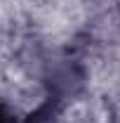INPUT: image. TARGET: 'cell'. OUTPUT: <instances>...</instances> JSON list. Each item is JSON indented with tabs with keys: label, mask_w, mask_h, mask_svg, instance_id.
<instances>
[{
	"label": "cell",
	"mask_w": 120,
	"mask_h": 123,
	"mask_svg": "<svg viewBox=\"0 0 120 123\" xmlns=\"http://www.w3.org/2000/svg\"><path fill=\"white\" fill-rule=\"evenodd\" d=\"M0 123H14V121H12V116H10L5 109H0Z\"/></svg>",
	"instance_id": "1"
}]
</instances>
